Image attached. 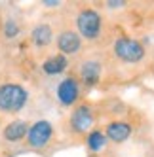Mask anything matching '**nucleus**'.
<instances>
[{
	"instance_id": "5",
	"label": "nucleus",
	"mask_w": 154,
	"mask_h": 157,
	"mask_svg": "<svg viewBox=\"0 0 154 157\" xmlns=\"http://www.w3.org/2000/svg\"><path fill=\"white\" fill-rule=\"evenodd\" d=\"M57 97L65 106H71L76 102V98H78V83H76L74 78H67V80H63L59 83Z\"/></svg>"
},
{
	"instance_id": "3",
	"label": "nucleus",
	"mask_w": 154,
	"mask_h": 157,
	"mask_svg": "<svg viewBox=\"0 0 154 157\" xmlns=\"http://www.w3.org/2000/svg\"><path fill=\"white\" fill-rule=\"evenodd\" d=\"M76 25H78V30L82 36L93 40L99 36V30H101V17L93 10H84L76 19Z\"/></svg>"
},
{
	"instance_id": "4",
	"label": "nucleus",
	"mask_w": 154,
	"mask_h": 157,
	"mask_svg": "<svg viewBox=\"0 0 154 157\" xmlns=\"http://www.w3.org/2000/svg\"><path fill=\"white\" fill-rule=\"evenodd\" d=\"M51 134H53V129H51L50 121H36L27 132L29 146H32V148H44L50 142Z\"/></svg>"
},
{
	"instance_id": "10",
	"label": "nucleus",
	"mask_w": 154,
	"mask_h": 157,
	"mask_svg": "<svg viewBox=\"0 0 154 157\" xmlns=\"http://www.w3.org/2000/svg\"><path fill=\"white\" fill-rule=\"evenodd\" d=\"M80 74H82V80L86 83H90V85L91 83H97L99 76H101V64H99L97 61H87V63L82 64Z\"/></svg>"
},
{
	"instance_id": "6",
	"label": "nucleus",
	"mask_w": 154,
	"mask_h": 157,
	"mask_svg": "<svg viewBox=\"0 0 154 157\" xmlns=\"http://www.w3.org/2000/svg\"><path fill=\"white\" fill-rule=\"evenodd\" d=\"M91 123H93V116L87 106H80L78 110H74V114L71 117V125L76 132H84L86 129L91 127Z\"/></svg>"
},
{
	"instance_id": "14",
	"label": "nucleus",
	"mask_w": 154,
	"mask_h": 157,
	"mask_svg": "<svg viewBox=\"0 0 154 157\" xmlns=\"http://www.w3.org/2000/svg\"><path fill=\"white\" fill-rule=\"evenodd\" d=\"M17 32H19V27L14 23V21H8V23L4 25V34H6L8 38H14V36H17Z\"/></svg>"
},
{
	"instance_id": "11",
	"label": "nucleus",
	"mask_w": 154,
	"mask_h": 157,
	"mask_svg": "<svg viewBox=\"0 0 154 157\" xmlns=\"http://www.w3.org/2000/svg\"><path fill=\"white\" fill-rule=\"evenodd\" d=\"M42 68L46 74L50 76H55V74H61L65 68H67V59L63 55H55V57H50L46 63L42 64Z\"/></svg>"
},
{
	"instance_id": "1",
	"label": "nucleus",
	"mask_w": 154,
	"mask_h": 157,
	"mask_svg": "<svg viewBox=\"0 0 154 157\" xmlns=\"http://www.w3.org/2000/svg\"><path fill=\"white\" fill-rule=\"evenodd\" d=\"M27 102V91L21 85L8 83L0 87V112H19Z\"/></svg>"
},
{
	"instance_id": "2",
	"label": "nucleus",
	"mask_w": 154,
	"mask_h": 157,
	"mask_svg": "<svg viewBox=\"0 0 154 157\" xmlns=\"http://www.w3.org/2000/svg\"><path fill=\"white\" fill-rule=\"evenodd\" d=\"M114 53L126 63H139L145 55V49L139 42L129 38H120L114 42Z\"/></svg>"
},
{
	"instance_id": "8",
	"label": "nucleus",
	"mask_w": 154,
	"mask_h": 157,
	"mask_svg": "<svg viewBox=\"0 0 154 157\" xmlns=\"http://www.w3.org/2000/svg\"><path fill=\"white\" fill-rule=\"evenodd\" d=\"M129 134H131V127L124 121H114L107 127V136L112 142H124Z\"/></svg>"
},
{
	"instance_id": "9",
	"label": "nucleus",
	"mask_w": 154,
	"mask_h": 157,
	"mask_svg": "<svg viewBox=\"0 0 154 157\" xmlns=\"http://www.w3.org/2000/svg\"><path fill=\"white\" fill-rule=\"evenodd\" d=\"M27 132H29V129H27V123L25 121H12L4 129V138L10 140V142H17V140L23 138Z\"/></svg>"
},
{
	"instance_id": "16",
	"label": "nucleus",
	"mask_w": 154,
	"mask_h": 157,
	"mask_svg": "<svg viewBox=\"0 0 154 157\" xmlns=\"http://www.w3.org/2000/svg\"><path fill=\"white\" fill-rule=\"evenodd\" d=\"M107 4H108V6H111V8H114V6H122L124 2H107Z\"/></svg>"
},
{
	"instance_id": "13",
	"label": "nucleus",
	"mask_w": 154,
	"mask_h": 157,
	"mask_svg": "<svg viewBox=\"0 0 154 157\" xmlns=\"http://www.w3.org/2000/svg\"><path fill=\"white\" fill-rule=\"evenodd\" d=\"M105 144H107V136H105L101 131L90 132V136H87V148H90V150L99 151L101 148H105Z\"/></svg>"
},
{
	"instance_id": "15",
	"label": "nucleus",
	"mask_w": 154,
	"mask_h": 157,
	"mask_svg": "<svg viewBox=\"0 0 154 157\" xmlns=\"http://www.w3.org/2000/svg\"><path fill=\"white\" fill-rule=\"evenodd\" d=\"M42 4H44V6H57L59 2H50V0H46V2H42Z\"/></svg>"
},
{
	"instance_id": "12",
	"label": "nucleus",
	"mask_w": 154,
	"mask_h": 157,
	"mask_svg": "<svg viewBox=\"0 0 154 157\" xmlns=\"http://www.w3.org/2000/svg\"><path fill=\"white\" fill-rule=\"evenodd\" d=\"M32 42L36 46H48L51 42V29L48 25H38L32 30Z\"/></svg>"
},
{
	"instance_id": "7",
	"label": "nucleus",
	"mask_w": 154,
	"mask_h": 157,
	"mask_svg": "<svg viewBox=\"0 0 154 157\" xmlns=\"http://www.w3.org/2000/svg\"><path fill=\"white\" fill-rule=\"evenodd\" d=\"M57 46L65 55H74L80 49V36L72 30H65V32H61V36L57 40Z\"/></svg>"
}]
</instances>
